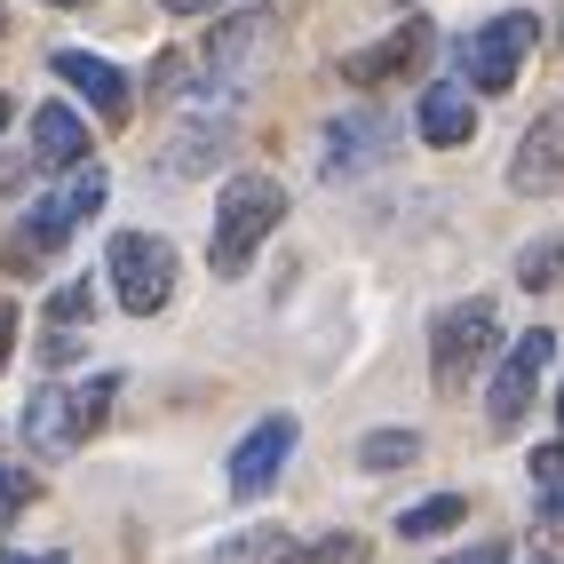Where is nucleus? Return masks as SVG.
Here are the masks:
<instances>
[{
    "label": "nucleus",
    "mask_w": 564,
    "mask_h": 564,
    "mask_svg": "<svg viewBox=\"0 0 564 564\" xmlns=\"http://www.w3.org/2000/svg\"><path fill=\"white\" fill-rule=\"evenodd\" d=\"M279 215H286L279 175H231V183H223V192H215V271L239 279L247 254L279 231Z\"/></svg>",
    "instance_id": "f257e3e1"
},
{
    "label": "nucleus",
    "mask_w": 564,
    "mask_h": 564,
    "mask_svg": "<svg viewBox=\"0 0 564 564\" xmlns=\"http://www.w3.org/2000/svg\"><path fill=\"white\" fill-rule=\"evenodd\" d=\"M111 373H96L88 390H72V382H48L41 398H24V445L32 454H72L80 437H96V422L111 413Z\"/></svg>",
    "instance_id": "f03ea898"
},
{
    "label": "nucleus",
    "mask_w": 564,
    "mask_h": 564,
    "mask_svg": "<svg viewBox=\"0 0 564 564\" xmlns=\"http://www.w3.org/2000/svg\"><path fill=\"white\" fill-rule=\"evenodd\" d=\"M104 271H111V294H120V311L135 318H152L167 311V294H175V247L160 231H120L104 254Z\"/></svg>",
    "instance_id": "7ed1b4c3"
},
{
    "label": "nucleus",
    "mask_w": 564,
    "mask_h": 564,
    "mask_svg": "<svg viewBox=\"0 0 564 564\" xmlns=\"http://www.w3.org/2000/svg\"><path fill=\"white\" fill-rule=\"evenodd\" d=\"M262 48H271V17H262V9H239V17H223V24L207 32V56H199V104H207V96H215V111L231 104V96L254 80Z\"/></svg>",
    "instance_id": "20e7f679"
},
{
    "label": "nucleus",
    "mask_w": 564,
    "mask_h": 564,
    "mask_svg": "<svg viewBox=\"0 0 564 564\" xmlns=\"http://www.w3.org/2000/svg\"><path fill=\"white\" fill-rule=\"evenodd\" d=\"M533 41H541V17L509 9V17H494V24H477L469 41L454 48V64H462L469 88L501 96V88H517V72H524V56H533Z\"/></svg>",
    "instance_id": "39448f33"
},
{
    "label": "nucleus",
    "mask_w": 564,
    "mask_h": 564,
    "mask_svg": "<svg viewBox=\"0 0 564 564\" xmlns=\"http://www.w3.org/2000/svg\"><path fill=\"white\" fill-rule=\"evenodd\" d=\"M494 334H501V311L485 303H462V311H445L437 334H430V373H437V390H462L469 373L485 366V350H494Z\"/></svg>",
    "instance_id": "423d86ee"
},
{
    "label": "nucleus",
    "mask_w": 564,
    "mask_h": 564,
    "mask_svg": "<svg viewBox=\"0 0 564 564\" xmlns=\"http://www.w3.org/2000/svg\"><path fill=\"white\" fill-rule=\"evenodd\" d=\"M398 152V128L382 120V111H343V120L326 128V152H318V175L326 183H343V175H366V167H382Z\"/></svg>",
    "instance_id": "0eeeda50"
},
{
    "label": "nucleus",
    "mask_w": 564,
    "mask_h": 564,
    "mask_svg": "<svg viewBox=\"0 0 564 564\" xmlns=\"http://www.w3.org/2000/svg\"><path fill=\"white\" fill-rule=\"evenodd\" d=\"M556 358V343L533 326V334H517L509 343V358H501V373H494V398H485V422L494 430H517L524 422V405L541 398V366Z\"/></svg>",
    "instance_id": "6e6552de"
},
{
    "label": "nucleus",
    "mask_w": 564,
    "mask_h": 564,
    "mask_svg": "<svg viewBox=\"0 0 564 564\" xmlns=\"http://www.w3.org/2000/svg\"><path fill=\"white\" fill-rule=\"evenodd\" d=\"M509 192L517 199H549L564 192V104H549L533 128H524L517 160H509Z\"/></svg>",
    "instance_id": "1a4fd4ad"
},
{
    "label": "nucleus",
    "mask_w": 564,
    "mask_h": 564,
    "mask_svg": "<svg viewBox=\"0 0 564 564\" xmlns=\"http://www.w3.org/2000/svg\"><path fill=\"white\" fill-rule=\"evenodd\" d=\"M286 454H294V413H271V422H254V430L239 437V454H231V494H239V501H262V494L279 485Z\"/></svg>",
    "instance_id": "9d476101"
},
{
    "label": "nucleus",
    "mask_w": 564,
    "mask_h": 564,
    "mask_svg": "<svg viewBox=\"0 0 564 564\" xmlns=\"http://www.w3.org/2000/svg\"><path fill=\"white\" fill-rule=\"evenodd\" d=\"M104 207V167H80L64 183L56 199H41V215H32V247H56V239H72L80 223Z\"/></svg>",
    "instance_id": "9b49d317"
},
{
    "label": "nucleus",
    "mask_w": 564,
    "mask_h": 564,
    "mask_svg": "<svg viewBox=\"0 0 564 564\" xmlns=\"http://www.w3.org/2000/svg\"><path fill=\"white\" fill-rule=\"evenodd\" d=\"M32 160L41 167H88V128L72 104H41L32 111Z\"/></svg>",
    "instance_id": "f8f14e48"
},
{
    "label": "nucleus",
    "mask_w": 564,
    "mask_h": 564,
    "mask_svg": "<svg viewBox=\"0 0 564 564\" xmlns=\"http://www.w3.org/2000/svg\"><path fill=\"white\" fill-rule=\"evenodd\" d=\"M56 72H64V80H72V88H80V96H88V104L104 111V120H128V104H135V96H128V80H120V72H111L104 56L56 48Z\"/></svg>",
    "instance_id": "ddd939ff"
},
{
    "label": "nucleus",
    "mask_w": 564,
    "mask_h": 564,
    "mask_svg": "<svg viewBox=\"0 0 564 564\" xmlns=\"http://www.w3.org/2000/svg\"><path fill=\"white\" fill-rule=\"evenodd\" d=\"M422 135L437 143V152H462V143L477 135V104L462 96V80H445V88L422 96Z\"/></svg>",
    "instance_id": "4468645a"
},
{
    "label": "nucleus",
    "mask_w": 564,
    "mask_h": 564,
    "mask_svg": "<svg viewBox=\"0 0 564 564\" xmlns=\"http://www.w3.org/2000/svg\"><path fill=\"white\" fill-rule=\"evenodd\" d=\"M223 152H231V111H215V120H183L175 128V152L160 160L167 175H199V167H215Z\"/></svg>",
    "instance_id": "2eb2a0df"
},
{
    "label": "nucleus",
    "mask_w": 564,
    "mask_h": 564,
    "mask_svg": "<svg viewBox=\"0 0 564 564\" xmlns=\"http://www.w3.org/2000/svg\"><path fill=\"white\" fill-rule=\"evenodd\" d=\"M422 48H430V24L413 17L405 32H390V41H373V48H358V56L343 64V80H382V72H405L413 56H422Z\"/></svg>",
    "instance_id": "dca6fc26"
},
{
    "label": "nucleus",
    "mask_w": 564,
    "mask_h": 564,
    "mask_svg": "<svg viewBox=\"0 0 564 564\" xmlns=\"http://www.w3.org/2000/svg\"><path fill=\"white\" fill-rule=\"evenodd\" d=\"M445 524H462V494H437V501H413L405 517H398V533L405 541H437Z\"/></svg>",
    "instance_id": "f3484780"
},
{
    "label": "nucleus",
    "mask_w": 564,
    "mask_h": 564,
    "mask_svg": "<svg viewBox=\"0 0 564 564\" xmlns=\"http://www.w3.org/2000/svg\"><path fill=\"white\" fill-rule=\"evenodd\" d=\"M413 454H422V437H413V430H373V437L358 445L366 469H413Z\"/></svg>",
    "instance_id": "a211bd4d"
},
{
    "label": "nucleus",
    "mask_w": 564,
    "mask_h": 564,
    "mask_svg": "<svg viewBox=\"0 0 564 564\" xmlns=\"http://www.w3.org/2000/svg\"><path fill=\"white\" fill-rule=\"evenodd\" d=\"M262 556H271V564H286V556H294V549L271 533V524H262V533H239V541H223L207 564H262Z\"/></svg>",
    "instance_id": "6ab92c4d"
},
{
    "label": "nucleus",
    "mask_w": 564,
    "mask_h": 564,
    "mask_svg": "<svg viewBox=\"0 0 564 564\" xmlns=\"http://www.w3.org/2000/svg\"><path fill=\"white\" fill-rule=\"evenodd\" d=\"M32 469H17V462H0V524H17V509H32Z\"/></svg>",
    "instance_id": "aec40b11"
},
{
    "label": "nucleus",
    "mask_w": 564,
    "mask_h": 564,
    "mask_svg": "<svg viewBox=\"0 0 564 564\" xmlns=\"http://www.w3.org/2000/svg\"><path fill=\"white\" fill-rule=\"evenodd\" d=\"M48 311H56L64 326H72V318L88 326V311H96V286H88V279H72V286H56V303H48Z\"/></svg>",
    "instance_id": "412c9836"
},
{
    "label": "nucleus",
    "mask_w": 564,
    "mask_h": 564,
    "mask_svg": "<svg viewBox=\"0 0 564 564\" xmlns=\"http://www.w3.org/2000/svg\"><path fill=\"white\" fill-rule=\"evenodd\" d=\"M556 262H564V247H556V239H541L533 254L517 262V279H524V286H549V279H556Z\"/></svg>",
    "instance_id": "4be33fe9"
},
{
    "label": "nucleus",
    "mask_w": 564,
    "mask_h": 564,
    "mask_svg": "<svg viewBox=\"0 0 564 564\" xmlns=\"http://www.w3.org/2000/svg\"><path fill=\"white\" fill-rule=\"evenodd\" d=\"M533 477L549 485V494H564V445H541V454H533Z\"/></svg>",
    "instance_id": "5701e85b"
},
{
    "label": "nucleus",
    "mask_w": 564,
    "mask_h": 564,
    "mask_svg": "<svg viewBox=\"0 0 564 564\" xmlns=\"http://www.w3.org/2000/svg\"><path fill=\"white\" fill-rule=\"evenodd\" d=\"M445 564H509V549H501V541H477V549H462V556H445Z\"/></svg>",
    "instance_id": "b1692460"
},
{
    "label": "nucleus",
    "mask_w": 564,
    "mask_h": 564,
    "mask_svg": "<svg viewBox=\"0 0 564 564\" xmlns=\"http://www.w3.org/2000/svg\"><path fill=\"white\" fill-rule=\"evenodd\" d=\"M9 350H17V303H0V366H9Z\"/></svg>",
    "instance_id": "393cba45"
},
{
    "label": "nucleus",
    "mask_w": 564,
    "mask_h": 564,
    "mask_svg": "<svg viewBox=\"0 0 564 564\" xmlns=\"http://www.w3.org/2000/svg\"><path fill=\"white\" fill-rule=\"evenodd\" d=\"M541 524H549V533H564V494H549V501H541Z\"/></svg>",
    "instance_id": "a878e982"
},
{
    "label": "nucleus",
    "mask_w": 564,
    "mask_h": 564,
    "mask_svg": "<svg viewBox=\"0 0 564 564\" xmlns=\"http://www.w3.org/2000/svg\"><path fill=\"white\" fill-rule=\"evenodd\" d=\"M0 564H64V556H17V549H0Z\"/></svg>",
    "instance_id": "bb28decb"
},
{
    "label": "nucleus",
    "mask_w": 564,
    "mask_h": 564,
    "mask_svg": "<svg viewBox=\"0 0 564 564\" xmlns=\"http://www.w3.org/2000/svg\"><path fill=\"white\" fill-rule=\"evenodd\" d=\"M167 9H175V17H199V9H215V0H167Z\"/></svg>",
    "instance_id": "cd10ccee"
},
{
    "label": "nucleus",
    "mask_w": 564,
    "mask_h": 564,
    "mask_svg": "<svg viewBox=\"0 0 564 564\" xmlns=\"http://www.w3.org/2000/svg\"><path fill=\"white\" fill-rule=\"evenodd\" d=\"M524 564H556V556H541V549H533V556H524Z\"/></svg>",
    "instance_id": "c85d7f7f"
},
{
    "label": "nucleus",
    "mask_w": 564,
    "mask_h": 564,
    "mask_svg": "<svg viewBox=\"0 0 564 564\" xmlns=\"http://www.w3.org/2000/svg\"><path fill=\"white\" fill-rule=\"evenodd\" d=\"M56 9H80V0H56Z\"/></svg>",
    "instance_id": "c756f323"
},
{
    "label": "nucleus",
    "mask_w": 564,
    "mask_h": 564,
    "mask_svg": "<svg viewBox=\"0 0 564 564\" xmlns=\"http://www.w3.org/2000/svg\"><path fill=\"white\" fill-rule=\"evenodd\" d=\"M0 128H9V104H0Z\"/></svg>",
    "instance_id": "7c9ffc66"
}]
</instances>
